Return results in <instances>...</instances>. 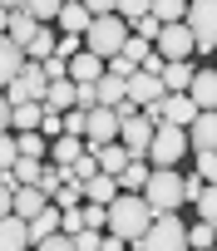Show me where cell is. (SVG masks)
Masks as SVG:
<instances>
[{"instance_id": "1", "label": "cell", "mask_w": 217, "mask_h": 251, "mask_svg": "<svg viewBox=\"0 0 217 251\" xmlns=\"http://www.w3.org/2000/svg\"><path fill=\"white\" fill-rule=\"evenodd\" d=\"M148 222H153V207L143 202V192H119L114 202H108V226L104 231H114L124 241H138L148 231Z\"/></svg>"}, {"instance_id": "9", "label": "cell", "mask_w": 217, "mask_h": 251, "mask_svg": "<svg viewBox=\"0 0 217 251\" xmlns=\"http://www.w3.org/2000/svg\"><path fill=\"white\" fill-rule=\"evenodd\" d=\"M153 50L163 54V64H173V59H192V54H197V50H192L188 25H163V30H158V40H153Z\"/></svg>"}, {"instance_id": "55", "label": "cell", "mask_w": 217, "mask_h": 251, "mask_svg": "<svg viewBox=\"0 0 217 251\" xmlns=\"http://www.w3.org/2000/svg\"><path fill=\"white\" fill-rule=\"evenodd\" d=\"M10 202H15V192H10L5 182H0V217H10Z\"/></svg>"}, {"instance_id": "53", "label": "cell", "mask_w": 217, "mask_h": 251, "mask_svg": "<svg viewBox=\"0 0 217 251\" xmlns=\"http://www.w3.org/2000/svg\"><path fill=\"white\" fill-rule=\"evenodd\" d=\"M89 15H114V0H79Z\"/></svg>"}, {"instance_id": "48", "label": "cell", "mask_w": 217, "mask_h": 251, "mask_svg": "<svg viewBox=\"0 0 217 251\" xmlns=\"http://www.w3.org/2000/svg\"><path fill=\"white\" fill-rule=\"evenodd\" d=\"M20 153H15V133H0V168H10Z\"/></svg>"}, {"instance_id": "42", "label": "cell", "mask_w": 217, "mask_h": 251, "mask_svg": "<svg viewBox=\"0 0 217 251\" xmlns=\"http://www.w3.org/2000/svg\"><path fill=\"white\" fill-rule=\"evenodd\" d=\"M207 187H217V153H197V168H192Z\"/></svg>"}, {"instance_id": "11", "label": "cell", "mask_w": 217, "mask_h": 251, "mask_svg": "<svg viewBox=\"0 0 217 251\" xmlns=\"http://www.w3.org/2000/svg\"><path fill=\"white\" fill-rule=\"evenodd\" d=\"M119 143H124V153H129V158H148V143H153V123H148L143 113L124 118V123H119Z\"/></svg>"}, {"instance_id": "49", "label": "cell", "mask_w": 217, "mask_h": 251, "mask_svg": "<svg viewBox=\"0 0 217 251\" xmlns=\"http://www.w3.org/2000/svg\"><path fill=\"white\" fill-rule=\"evenodd\" d=\"M40 133H45V138H59V133H64L59 113H50V108H45V118H40Z\"/></svg>"}, {"instance_id": "4", "label": "cell", "mask_w": 217, "mask_h": 251, "mask_svg": "<svg viewBox=\"0 0 217 251\" xmlns=\"http://www.w3.org/2000/svg\"><path fill=\"white\" fill-rule=\"evenodd\" d=\"M183 25H188V35H192V50H197V54H212V50H217V0H188Z\"/></svg>"}, {"instance_id": "8", "label": "cell", "mask_w": 217, "mask_h": 251, "mask_svg": "<svg viewBox=\"0 0 217 251\" xmlns=\"http://www.w3.org/2000/svg\"><path fill=\"white\" fill-rule=\"evenodd\" d=\"M104 143H119V118H114V108H89L84 153H94V148H104Z\"/></svg>"}, {"instance_id": "5", "label": "cell", "mask_w": 217, "mask_h": 251, "mask_svg": "<svg viewBox=\"0 0 217 251\" xmlns=\"http://www.w3.org/2000/svg\"><path fill=\"white\" fill-rule=\"evenodd\" d=\"M134 246H138V251H192V246H188V226L178 222V212H173V217H153L148 231H143Z\"/></svg>"}, {"instance_id": "37", "label": "cell", "mask_w": 217, "mask_h": 251, "mask_svg": "<svg viewBox=\"0 0 217 251\" xmlns=\"http://www.w3.org/2000/svg\"><path fill=\"white\" fill-rule=\"evenodd\" d=\"M192 207H197V217H202V222H212V226H217V187H202Z\"/></svg>"}, {"instance_id": "43", "label": "cell", "mask_w": 217, "mask_h": 251, "mask_svg": "<svg viewBox=\"0 0 217 251\" xmlns=\"http://www.w3.org/2000/svg\"><path fill=\"white\" fill-rule=\"evenodd\" d=\"M134 69H138V64H134L129 54H114V59H104V74H114V79H129Z\"/></svg>"}, {"instance_id": "34", "label": "cell", "mask_w": 217, "mask_h": 251, "mask_svg": "<svg viewBox=\"0 0 217 251\" xmlns=\"http://www.w3.org/2000/svg\"><path fill=\"white\" fill-rule=\"evenodd\" d=\"M45 148H50V138H45L40 128H30V133L15 138V153H20V158H45Z\"/></svg>"}, {"instance_id": "24", "label": "cell", "mask_w": 217, "mask_h": 251, "mask_svg": "<svg viewBox=\"0 0 217 251\" xmlns=\"http://www.w3.org/2000/svg\"><path fill=\"white\" fill-rule=\"evenodd\" d=\"M50 153H54V168H69L74 158H84V138L59 133V138H50Z\"/></svg>"}, {"instance_id": "16", "label": "cell", "mask_w": 217, "mask_h": 251, "mask_svg": "<svg viewBox=\"0 0 217 251\" xmlns=\"http://www.w3.org/2000/svg\"><path fill=\"white\" fill-rule=\"evenodd\" d=\"M20 69H25V50H20L10 35H0V89H5Z\"/></svg>"}, {"instance_id": "50", "label": "cell", "mask_w": 217, "mask_h": 251, "mask_svg": "<svg viewBox=\"0 0 217 251\" xmlns=\"http://www.w3.org/2000/svg\"><path fill=\"white\" fill-rule=\"evenodd\" d=\"M202 187H207V182H202L197 173H188V177H183V202H197V192H202Z\"/></svg>"}, {"instance_id": "35", "label": "cell", "mask_w": 217, "mask_h": 251, "mask_svg": "<svg viewBox=\"0 0 217 251\" xmlns=\"http://www.w3.org/2000/svg\"><path fill=\"white\" fill-rule=\"evenodd\" d=\"M188 246H192V251H212V246H217V226H212V222L188 226Z\"/></svg>"}, {"instance_id": "47", "label": "cell", "mask_w": 217, "mask_h": 251, "mask_svg": "<svg viewBox=\"0 0 217 251\" xmlns=\"http://www.w3.org/2000/svg\"><path fill=\"white\" fill-rule=\"evenodd\" d=\"M40 69H45V79H64V74H69V59H59V54H50V59H45Z\"/></svg>"}, {"instance_id": "14", "label": "cell", "mask_w": 217, "mask_h": 251, "mask_svg": "<svg viewBox=\"0 0 217 251\" xmlns=\"http://www.w3.org/2000/svg\"><path fill=\"white\" fill-rule=\"evenodd\" d=\"M188 99L197 108H217V69H197L192 84H188Z\"/></svg>"}, {"instance_id": "40", "label": "cell", "mask_w": 217, "mask_h": 251, "mask_svg": "<svg viewBox=\"0 0 217 251\" xmlns=\"http://www.w3.org/2000/svg\"><path fill=\"white\" fill-rule=\"evenodd\" d=\"M59 123H64V133L84 138V123H89V108H69V113H59Z\"/></svg>"}, {"instance_id": "28", "label": "cell", "mask_w": 217, "mask_h": 251, "mask_svg": "<svg viewBox=\"0 0 217 251\" xmlns=\"http://www.w3.org/2000/svg\"><path fill=\"white\" fill-rule=\"evenodd\" d=\"M119 99H124V79H114V74H99L94 79V103L99 108H114Z\"/></svg>"}, {"instance_id": "26", "label": "cell", "mask_w": 217, "mask_h": 251, "mask_svg": "<svg viewBox=\"0 0 217 251\" xmlns=\"http://www.w3.org/2000/svg\"><path fill=\"white\" fill-rule=\"evenodd\" d=\"M25 226H30V246H35V241H45V236H54V231H59V207L50 202V207H45L40 217H30Z\"/></svg>"}, {"instance_id": "12", "label": "cell", "mask_w": 217, "mask_h": 251, "mask_svg": "<svg viewBox=\"0 0 217 251\" xmlns=\"http://www.w3.org/2000/svg\"><path fill=\"white\" fill-rule=\"evenodd\" d=\"M188 148L192 153H217V108H197V118L188 123Z\"/></svg>"}, {"instance_id": "2", "label": "cell", "mask_w": 217, "mask_h": 251, "mask_svg": "<svg viewBox=\"0 0 217 251\" xmlns=\"http://www.w3.org/2000/svg\"><path fill=\"white\" fill-rule=\"evenodd\" d=\"M143 202L153 207V217H173L183 207V173L173 168H153L148 182H143Z\"/></svg>"}, {"instance_id": "25", "label": "cell", "mask_w": 217, "mask_h": 251, "mask_svg": "<svg viewBox=\"0 0 217 251\" xmlns=\"http://www.w3.org/2000/svg\"><path fill=\"white\" fill-rule=\"evenodd\" d=\"M148 158H129L124 163V173H119V192H143V182H148Z\"/></svg>"}, {"instance_id": "31", "label": "cell", "mask_w": 217, "mask_h": 251, "mask_svg": "<svg viewBox=\"0 0 217 251\" xmlns=\"http://www.w3.org/2000/svg\"><path fill=\"white\" fill-rule=\"evenodd\" d=\"M50 54H54V30H50V25H40V30H35V40L25 45V59H30V64H45Z\"/></svg>"}, {"instance_id": "54", "label": "cell", "mask_w": 217, "mask_h": 251, "mask_svg": "<svg viewBox=\"0 0 217 251\" xmlns=\"http://www.w3.org/2000/svg\"><path fill=\"white\" fill-rule=\"evenodd\" d=\"M0 133H10V99H5V89H0Z\"/></svg>"}, {"instance_id": "32", "label": "cell", "mask_w": 217, "mask_h": 251, "mask_svg": "<svg viewBox=\"0 0 217 251\" xmlns=\"http://www.w3.org/2000/svg\"><path fill=\"white\" fill-rule=\"evenodd\" d=\"M10 173H15V187H40L45 163H40V158H15V163H10Z\"/></svg>"}, {"instance_id": "41", "label": "cell", "mask_w": 217, "mask_h": 251, "mask_svg": "<svg viewBox=\"0 0 217 251\" xmlns=\"http://www.w3.org/2000/svg\"><path fill=\"white\" fill-rule=\"evenodd\" d=\"M158 30H163V25H158V20H153V15H138V20H134V25H129V35H138V40H148V45H153V40H158Z\"/></svg>"}, {"instance_id": "19", "label": "cell", "mask_w": 217, "mask_h": 251, "mask_svg": "<svg viewBox=\"0 0 217 251\" xmlns=\"http://www.w3.org/2000/svg\"><path fill=\"white\" fill-rule=\"evenodd\" d=\"M99 74H104V59L89 54V50H79V54L69 59V74H64V79H74V84H94Z\"/></svg>"}, {"instance_id": "45", "label": "cell", "mask_w": 217, "mask_h": 251, "mask_svg": "<svg viewBox=\"0 0 217 251\" xmlns=\"http://www.w3.org/2000/svg\"><path fill=\"white\" fill-rule=\"evenodd\" d=\"M99 236H104V231H89V226H79L69 241H74V251H94V246H99Z\"/></svg>"}, {"instance_id": "30", "label": "cell", "mask_w": 217, "mask_h": 251, "mask_svg": "<svg viewBox=\"0 0 217 251\" xmlns=\"http://www.w3.org/2000/svg\"><path fill=\"white\" fill-rule=\"evenodd\" d=\"M35 30H40V25H35V20H30L25 10H10V20H5V35H10V40H15L20 50H25V45L35 40Z\"/></svg>"}, {"instance_id": "56", "label": "cell", "mask_w": 217, "mask_h": 251, "mask_svg": "<svg viewBox=\"0 0 217 251\" xmlns=\"http://www.w3.org/2000/svg\"><path fill=\"white\" fill-rule=\"evenodd\" d=\"M0 10H20V0H0Z\"/></svg>"}, {"instance_id": "23", "label": "cell", "mask_w": 217, "mask_h": 251, "mask_svg": "<svg viewBox=\"0 0 217 251\" xmlns=\"http://www.w3.org/2000/svg\"><path fill=\"white\" fill-rule=\"evenodd\" d=\"M124 163H129L124 143H104V148H94V168H99V173H108V177H119V173H124Z\"/></svg>"}, {"instance_id": "21", "label": "cell", "mask_w": 217, "mask_h": 251, "mask_svg": "<svg viewBox=\"0 0 217 251\" xmlns=\"http://www.w3.org/2000/svg\"><path fill=\"white\" fill-rule=\"evenodd\" d=\"M119 197V177H108V173H94L89 182H84V202H99V207H108Z\"/></svg>"}, {"instance_id": "51", "label": "cell", "mask_w": 217, "mask_h": 251, "mask_svg": "<svg viewBox=\"0 0 217 251\" xmlns=\"http://www.w3.org/2000/svg\"><path fill=\"white\" fill-rule=\"evenodd\" d=\"M94 251H129V241H124V236H114V231H104Z\"/></svg>"}, {"instance_id": "46", "label": "cell", "mask_w": 217, "mask_h": 251, "mask_svg": "<svg viewBox=\"0 0 217 251\" xmlns=\"http://www.w3.org/2000/svg\"><path fill=\"white\" fill-rule=\"evenodd\" d=\"M35 251H74V241H69L64 231H54V236H45V241H35Z\"/></svg>"}, {"instance_id": "57", "label": "cell", "mask_w": 217, "mask_h": 251, "mask_svg": "<svg viewBox=\"0 0 217 251\" xmlns=\"http://www.w3.org/2000/svg\"><path fill=\"white\" fill-rule=\"evenodd\" d=\"M5 20H10V10H0V35H5Z\"/></svg>"}, {"instance_id": "44", "label": "cell", "mask_w": 217, "mask_h": 251, "mask_svg": "<svg viewBox=\"0 0 217 251\" xmlns=\"http://www.w3.org/2000/svg\"><path fill=\"white\" fill-rule=\"evenodd\" d=\"M79 50H84V35H59V40H54V54H59V59H74Z\"/></svg>"}, {"instance_id": "52", "label": "cell", "mask_w": 217, "mask_h": 251, "mask_svg": "<svg viewBox=\"0 0 217 251\" xmlns=\"http://www.w3.org/2000/svg\"><path fill=\"white\" fill-rule=\"evenodd\" d=\"M138 69H143V74H163V54H158V50H148V54L138 59Z\"/></svg>"}, {"instance_id": "13", "label": "cell", "mask_w": 217, "mask_h": 251, "mask_svg": "<svg viewBox=\"0 0 217 251\" xmlns=\"http://www.w3.org/2000/svg\"><path fill=\"white\" fill-rule=\"evenodd\" d=\"M89 20H94V15L79 5V0H64L59 15H54V30H59V35H84V30H89Z\"/></svg>"}, {"instance_id": "7", "label": "cell", "mask_w": 217, "mask_h": 251, "mask_svg": "<svg viewBox=\"0 0 217 251\" xmlns=\"http://www.w3.org/2000/svg\"><path fill=\"white\" fill-rule=\"evenodd\" d=\"M45 89H50L45 69L25 59V69H20V74L5 84V99H10V108H15V103H45Z\"/></svg>"}, {"instance_id": "22", "label": "cell", "mask_w": 217, "mask_h": 251, "mask_svg": "<svg viewBox=\"0 0 217 251\" xmlns=\"http://www.w3.org/2000/svg\"><path fill=\"white\" fill-rule=\"evenodd\" d=\"M45 108H50V113H69V108H74V79H50Z\"/></svg>"}, {"instance_id": "18", "label": "cell", "mask_w": 217, "mask_h": 251, "mask_svg": "<svg viewBox=\"0 0 217 251\" xmlns=\"http://www.w3.org/2000/svg\"><path fill=\"white\" fill-rule=\"evenodd\" d=\"M30 246V226L10 212V217H0V251H25Z\"/></svg>"}, {"instance_id": "10", "label": "cell", "mask_w": 217, "mask_h": 251, "mask_svg": "<svg viewBox=\"0 0 217 251\" xmlns=\"http://www.w3.org/2000/svg\"><path fill=\"white\" fill-rule=\"evenodd\" d=\"M168 89H163V79L158 74H143V69H134L129 79H124V99L134 103V108H148V103H158Z\"/></svg>"}, {"instance_id": "38", "label": "cell", "mask_w": 217, "mask_h": 251, "mask_svg": "<svg viewBox=\"0 0 217 251\" xmlns=\"http://www.w3.org/2000/svg\"><path fill=\"white\" fill-rule=\"evenodd\" d=\"M114 15H119L124 25H134L138 15H148V0H114Z\"/></svg>"}, {"instance_id": "29", "label": "cell", "mask_w": 217, "mask_h": 251, "mask_svg": "<svg viewBox=\"0 0 217 251\" xmlns=\"http://www.w3.org/2000/svg\"><path fill=\"white\" fill-rule=\"evenodd\" d=\"M40 118H45V103H15L10 108V128L30 133V128H40Z\"/></svg>"}, {"instance_id": "27", "label": "cell", "mask_w": 217, "mask_h": 251, "mask_svg": "<svg viewBox=\"0 0 217 251\" xmlns=\"http://www.w3.org/2000/svg\"><path fill=\"white\" fill-rule=\"evenodd\" d=\"M148 15H153L158 25H183L188 0H148Z\"/></svg>"}, {"instance_id": "15", "label": "cell", "mask_w": 217, "mask_h": 251, "mask_svg": "<svg viewBox=\"0 0 217 251\" xmlns=\"http://www.w3.org/2000/svg\"><path fill=\"white\" fill-rule=\"evenodd\" d=\"M163 118L173 123V128H188V123L197 118V103L188 94H163Z\"/></svg>"}, {"instance_id": "17", "label": "cell", "mask_w": 217, "mask_h": 251, "mask_svg": "<svg viewBox=\"0 0 217 251\" xmlns=\"http://www.w3.org/2000/svg\"><path fill=\"white\" fill-rule=\"evenodd\" d=\"M50 207V197L40 192V187H15V202H10V212L20 217V222H30V217H40Z\"/></svg>"}, {"instance_id": "3", "label": "cell", "mask_w": 217, "mask_h": 251, "mask_svg": "<svg viewBox=\"0 0 217 251\" xmlns=\"http://www.w3.org/2000/svg\"><path fill=\"white\" fill-rule=\"evenodd\" d=\"M124 40H129V25H124L119 15H94L89 30H84V50L99 54V59H114V54L124 50Z\"/></svg>"}, {"instance_id": "36", "label": "cell", "mask_w": 217, "mask_h": 251, "mask_svg": "<svg viewBox=\"0 0 217 251\" xmlns=\"http://www.w3.org/2000/svg\"><path fill=\"white\" fill-rule=\"evenodd\" d=\"M50 202H54V207H79V202H84V182H59Z\"/></svg>"}, {"instance_id": "39", "label": "cell", "mask_w": 217, "mask_h": 251, "mask_svg": "<svg viewBox=\"0 0 217 251\" xmlns=\"http://www.w3.org/2000/svg\"><path fill=\"white\" fill-rule=\"evenodd\" d=\"M79 212H84V226H89V231H104V226H108V207H99V202H84Z\"/></svg>"}, {"instance_id": "6", "label": "cell", "mask_w": 217, "mask_h": 251, "mask_svg": "<svg viewBox=\"0 0 217 251\" xmlns=\"http://www.w3.org/2000/svg\"><path fill=\"white\" fill-rule=\"evenodd\" d=\"M188 153V133L173 128V123H163V128H153V143H148V168H178Z\"/></svg>"}, {"instance_id": "33", "label": "cell", "mask_w": 217, "mask_h": 251, "mask_svg": "<svg viewBox=\"0 0 217 251\" xmlns=\"http://www.w3.org/2000/svg\"><path fill=\"white\" fill-rule=\"evenodd\" d=\"M59 5H64V0H20V10H25V15L35 20V25H54Z\"/></svg>"}, {"instance_id": "20", "label": "cell", "mask_w": 217, "mask_h": 251, "mask_svg": "<svg viewBox=\"0 0 217 251\" xmlns=\"http://www.w3.org/2000/svg\"><path fill=\"white\" fill-rule=\"evenodd\" d=\"M192 74H197V69H192V59H173V64H163V74H158V79H163V89H168V94H188Z\"/></svg>"}]
</instances>
